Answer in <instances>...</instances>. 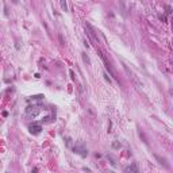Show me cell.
I'll list each match as a JSON object with an SVG mask.
<instances>
[{
	"instance_id": "cell-1",
	"label": "cell",
	"mask_w": 173,
	"mask_h": 173,
	"mask_svg": "<svg viewBox=\"0 0 173 173\" xmlns=\"http://www.w3.org/2000/svg\"><path fill=\"white\" fill-rule=\"evenodd\" d=\"M39 111H41V107L39 106H28L27 108H26V116L27 118H35L39 114Z\"/></svg>"
},
{
	"instance_id": "cell-2",
	"label": "cell",
	"mask_w": 173,
	"mask_h": 173,
	"mask_svg": "<svg viewBox=\"0 0 173 173\" xmlns=\"http://www.w3.org/2000/svg\"><path fill=\"white\" fill-rule=\"evenodd\" d=\"M73 151H74L76 154L82 156V157H87V156H88V150H87L82 145H76L74 149H73Z\"/></svg>"
},
{
	"instance_id": "cell-3",
	"label": "cell",
	"mask_w": 173,
	"mask_h": 173,
	"mask_svg": "<svg viewBox=\"0 0 173 173\" xmlns=\"http://www.w3.org/2000/svg\"><path fill=\"white\" fill-rule=\"evenodd\" d=\"M85 30H88V35L91 37V39L93 42H96V45L99 43V41H98V38H96V35H95V30L92 28V26L89 25V23H85Z\"/></svg>"
},
{
	"instance_id": "cell-4",
	"label": "cell",
	"mask_w": 173,
	"mask_h": 173,
	"mask_svg": "<svg viewBox=\"0 0 173 173\" xmlns=\"http://www.w3.org/2000/svg\"><path fill=\"white\" fill-rule=\"evenodd\" d=\"M101 58H103V61H104V65H106V69H107V70H108V72H110V74H111V76H112L114 79H116V80H118V76H116V74H115V70H114V69H112V68H111V65H110V64H108V62H107V61H106V58H104V57H103V56H101Z\"/></svg>"
},
{
	"instance_id": "cell-5",
	"label": "cell",
	"mask_w": 173,
	"mask_h": 173,
	"mask_svg": "<svg viewBox=\"0 0 173 173\" xmlns=\"http://www.w3.org/2000/svg\"><path fill=\"white\" fill-rule=\"evenodd\" d=\"M139 173V168H138V164L137 162H132L131 165H130V168H127L126 169V173Z\"/></svg>"
},
{
	"instance_id": "cell-6",
	"label": "cell",
	"mask_w": 173,
	"mask_h": 173,
	"mask_svg": "<svg viewBox=\"0 0 173 173\" xmlns=\"http://www.w3.org/2000/svg\"><path fill=\"white\" fill-rule=\"evenodd\" d=\"M154 157H156V160H157L161 165H164L165 168H169V164L166 162V160H165L164 157H161V156H158V154H154Z\"/></svg>"
},
{
	"instance_id": "cell-7",
	"label": "cell",
	"mask_w": 173,
	"mask_h": 173,
	"mask_svg": "<svg viewBox=\"0 0 173 173\" xmlns=\"http://www.w3.org/2000/svg\"><path fill=\"white\" fill-rule=\"evenodd\" d=\"M30 131H31L33 134H39V132L42 131V127L38 126V124H33V126H30Z\"/></svg>"
},
{
	"instance_id": "cell-8",
	"label": "cell",
	"mask_w": 173,
	"mask_h": 173,
	"mask_svg": "<svg viewBox=\"0 0 173 173\" xmlns=\"http://www.w3.org/2000/svg\"><path fill=\"white\" fill-rule=\"evenodd\" d=\"M81 57H82V61H84V64H87V65H91V61H89V57L87 56L85 53H81Z\"/></svg>"
},
{
	"instance_id": "cell-9",
	"label": "cell",
	"mask_w": 173,
	"mask_h": 173,
	"mask_svg": "<svg viewBox=\"0 0 173 173\" xmlns=\"http://www.w3.org/2000/svg\"><path fill=\"white\" fill-rule=\"evenodd\" d=\"M61 7H62L64 11H68V4H66V1H64V0H61Z\"/></svg>"
},
{
	"instance_id": "cell-10",
	"label": "cell",
	"mask_w": 173,
	"mask_h": 173,
	"mask_svg": "<svg viewBox=\"0 0 173 173\" xmlns=\"http://www.w3.org/2000/svg\"><path fill=\"white\" fill-rule=\"evenodd\" d=\"M112 148H115V149L120 148V143H119V142H114V143H112Z\"/></svg>"
},
{
	"instance_id": "cell-11",
	"label": "cell",
	"mask_w": 173,
	"mask_h": 173,
	"mask_svg": "<svg viewBox=\"0 0 173 173\" xmlns=\"http://www.w3.org/2000/svg\"><path fill=\"white\" fill-rule=\"evenodd\" d=\"M165 9H166V14H170V12H172V8H170V6H165Z\"/></svg>"
},
{
	"instance_id": "cell-12",
	"label": "cell",
	"mask_w": 173,
	"mask_h": 173,
	"mask_svg": "<svg viewBox=\"0 0 173 173\" xmlns=\"http://www.w3.org/2000/svg\"><path fill=\"white\" fill-rule=\"evenodd\" d=\"M104 79L107 80L108 82H111V79H110V77H108V74H107V73H104Z\"/></svg>"
},
{
	"instance_id": "cell-13",
	"label": "cell",
	"mask_w": 173,
	"mask_h": 173,
	"mask_svg": "<svg viewBox=\"0 0 173 173\" xmlns=\"http://www.w3.org/2000/svg\"><path fill=\"white\" fill-rule=\"evenodd\" d=\"M108 158H110V161H111V164L112 165H115V160H114L112 157H111V156H108Z\"/></svg>"
},
{
	"instance_id": "cell-14",
	"label": "cell",
	"mask_w": 173,
	"mask_h": 173,
	"mask_svg": "<svg viewBox=\"0 0 173 173\" xmlns=\"http://www.w3.org/2000/svg\"><path fill=\"white\" fill-rule=\"evenodd\" d=\"M70 76H72V80H74V73H73V70H70Z\"/></svg>"
},
{
	"instance_id": "cell-15",
	"label": "cell",
	"mask_w": 173,
	"mask_h": 173,
	"mask_svg": "<svg viewBox=\"0 0 173 173\" xmlns=\"http://www.w3.org/2000/svg\"><path fill=\"white\" fill-rule=\"evenodd\" d=\"M107 173H115V172H107Z\"/></svg>"
}]
</instances>
